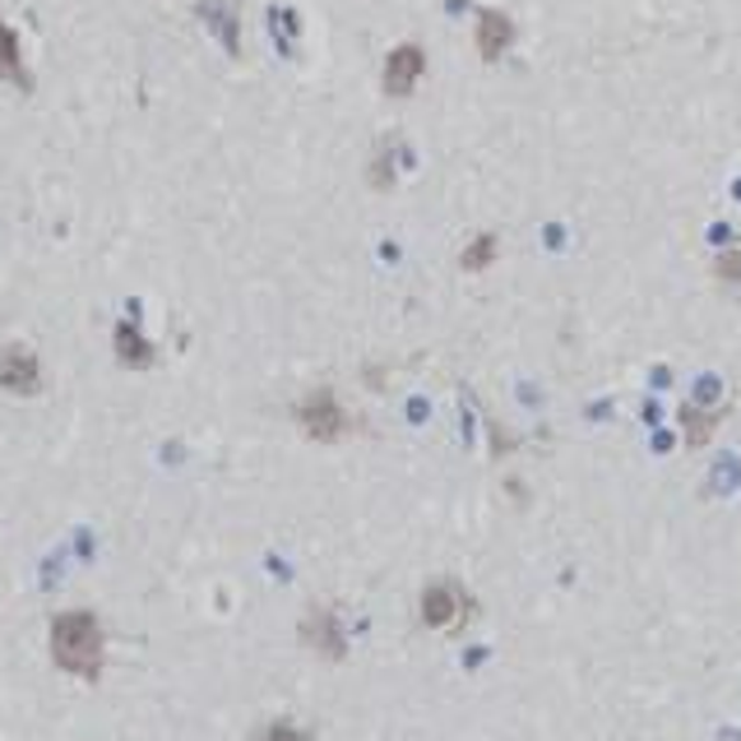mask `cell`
<instances>
[{
    "label": "cell",
    "instance_id": "cell-1",
    "mask_svg": "<svg viewBox=\"0 0 741 741\" xmlns=\"http://www.w3.org/2000/svg\"><path fill=\"white\" fill-rule=\"evenodd\" d=\"M52 658L60 672L70 676H93L102 672V630L98 616L89 612H60L52 622Z\"/></svg>",
    "mask_w": 741,
    "mask_h": 741
},
{
    "label": "cell",
    "instance_id": "cell-2",
    "mask_svg": "<svg viewBox=\"0 0 741 741\" xmlns=\"http://www.w3.org/2000/svg\"><path fill=\"white\" fill-rule=\"evenodd\" d=\"M297 426L311 441L329 445V441H343L347 431H353V418H347V408L334 399V389H311V395L297 403Z\"/></svg>",
    "mask_w": 741,
    "mask_h": 741
},
{
    "label": "cell",
    "instance_id": "cell-3",
    "mask_svg": "<svg viewBox=\"0 0 741 741\" xmlns=\"http://www.w3.org/2000/svg\"><path fill=\"white\" fill-rule=\"evenodd\" d=\"M468 593L455 584V580H436V584H426L422 593V626L431 630H455L464 616H468Z\"/></svg>",
    "mask_w": 741,
    "mask_h": 741
},
{
    "label": "cell",
    "instance_id": "cell-4",
    "mask_svg": "<svg viewBox=\"0 0 741 741\" xmlns=\"http://www.w3.org/2000/svg\"><path fill=\"white\" fill-rule=\"evenodd\" d=\"M0 389L19 395V399H33L37 389H43V362H37L33 347L10 343L5 353H0Z\"/></svg>",
    "mask_w": 741,
    "mask_h": 741
},
{
    "label": "cell",
    "instance_id": "cell-5",
    "mask_svg": "<svg viewBox=\"0 0 741 741\" xmlns=\"http://www.w3.org/2000/svg\"><path fill=\"white\" fill-rule=\"evenodd\" d=\"M422 70H426V52H422L418 43H403V47L389 52L385 75H380V89H385L389 98H408V93L418 89Z\"/></svg>",
    "mask_w": 741,
    "mask_h": 741
},
{
    "label": "cell",
    "instance_id": "cell-6",
    "mask_svg": "<svg viewBox=\"0 0 741 741\" xmlns=\"http://www.w3.org/2000/svg\"><path fill=\"white\" fill-rule=\"evenodd\" d=\"M301 635H306V645L320 649V653L329 658V663H339V658H343V630H339V622H334V612H329V607H320V612L306 616Z\"/></svg>",
    "mask_w": 741,
    "mask_h": 741
},
{
    "label": "cell",
    "instance_id": "cell-7",
    "mask_svg": "<svg viewBox=\"0 0 741 741\" xmlns=\"http://www.w3.org/2000/svg\"><path fill=\"white\" fill-rule=\"evenodd\" d=\"M472 37H478V56H482V60H501L505 47H510V37H514V24H510L501 10H482Z\"/></svg>",
    "mask_w": 741,
    "mask_h": 741
},
{
    "label": "cell",
    "instance_id": "cell-8",
    "mask_svg": "<svg viewBox=\"0 0 741 741\" xmlns=\"http://www.w3.org/2000/svg\"><path fill=\"white\" fill-rule=\"evenodd\" d=\"M0 75L14 79L19 89H33V75L24 70V52H19V37L10 33V24H0Z\"/></svg>",
    "mask_w": 741,
    "mask_h": 741
},
{
    "label": "cell",
    "instance_id": "cell-9",
    "mask_svg": "<svg viewBox=\"0 0 741 741\" xmlns=\"http://www.w3.org/2000/svg\"><path fill=\"white\" fill-rule=\"evenodd\" d=\"M116 353H121V362H126V366H149L153 362V343L126 320V324H116Z\"/></svg>",
    "mask_w": 741,
    "mask_h": 741
},
{
    "label": "cell",
    "instance_id": "cell-10",
    "mask_svg": "<svg viewBox=\"0 0 741 741\" xmlns=\"http://www.w3.org/2000/svg\"><path fill=\"white\" fill-rule=\"evenodd\" d=\"M491 260H497V237H491V232H482V237H472L468 241V251L459 255V264H464V270L468 274H478V270H487V264Z\"/></svg>",
    "mask_w": 741,
    "mask_h": 741
},
{
    "label": "cell",
    "instance_id": "cell-11",
    "mask_svg": "<svg viewBox=\"0 0 741 741\" xmlns=\"http://www.w3.org/2000/svg\"><path fill=\"white\" fill-rule=\"evenodd\" d=\"M718 422H723V413H699V408H686V413H682V426H686V441L691 445H705L714 436Z\"/></svg>",
    "mask_w": 741,
    "mask_h": 741
},
{
    "label": "cell",
    "instance_id": "cell-12",
    "mask_svg": "<svg viewBox=\"0 0 741 741\" xmlns=\"http://www.w3.org/2000/svg\"><path fill=\"white\" fill-rule=\"evenodd\" d=\"M714 278H718V283H728V287H741V241L728 246V251H718V260H714Z\"/></svg>",
    "mask_w": 741,
    "mask_h": 741
},
{
    "label": "cell",
    "instance_id": "cell-13",
    "mask_svg": "<svg viewBox=\"0 0 741 741\" xmlns=\"http://www.w3.org/2000/svg\"><path fill=\"white\" fill-rule=\"evenodd\" d=\"M371 185H376V191H389V185H395V162H389V144H380L376 162H371Z\"/></svg>",
    "mask_w": 741,
    "mask_h": 741
},
{
    "label": "cell",
    "instance_id": "cell-14",
    "mask_svg": "<svg viewBox=\"0 0 741 741\" xmlns=\"http://www.w3.org/2000/svg\"><path fill=\"white\" fill-rule=\"evenodd\" d=\"M260 741H306V732H301V728H293V723H283V718H278V723H270V728L260 732Z\"/></svg>",
    "mask_w": 741,
    "mask_h": 741
}]
</instances>
